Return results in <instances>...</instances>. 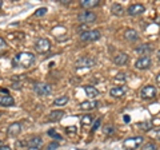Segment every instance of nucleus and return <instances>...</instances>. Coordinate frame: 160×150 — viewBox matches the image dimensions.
I'll list each match as a JSON object with an SVG mask.
<instances>
[{
    "instance_id": "nucleus-1",
    "label": "nucleus",
    "mask_w": 160,
    "mask_h": 150,
    "mask_svg": "<svg viewBox=\"0 0 160 150\" xmlns=\"http://www.w3.org/2000/svg\"><path fill=\"white\" fill-rule=\"evenodd\" d=\"M35 62V55L31 52H20L12 59V66L13 67H23L28 68L31 67Z\"/></svg>"
},
{
    "instance_id": "nucleus-2",
    "label": "nucleus",
    "mask_w": 160,
    "mask_h": 150,
    "mask_svg": "<svg viewBox=\"0 0 160 150\" xmlns=\"http://www.w3.org/2000/svg\"><path fill=\"white\" fill-rule=\"evenodd\" d=\"M144 141V138L143 137H132V138H127L126 141L123 142V149L124 150H136L140 145L143 143Z\"/></svg>"
},
{
    "instance_id": "nucleus-3",
    "label": "nucleus",
    "mask_w": 160,
    "mask_h": 150,
    "mask_svg": "<svg viewBox=\"0 0 160 150\" xmlns=\"http://www.w3.org/2000/svg\"><path fill=\"white\" fill-rule=\"evenodd\" d=\"M102 34L99 29H88V31H83L80 32V40L82 42H95L100 39Z\"/></svg>"
},
{
    "instance_id": "nucleus-4",
    "label": "nucleus",
    "mask_w": 160,
    "mask_h": 150,
    "mask_svg": "<svg viewBox=\"0 0 160 150\" xmlns=\"http://www.w3.org/2000/svg\"><path fill=\"white\" fill-rule=\"evenodd\" d=\"M95 64H96V61H95L93 58L91 56H83L76 61V63H75V66H76L78 68H91L93 67Z\"/></svg>"
},
{
    "instance_id": "nucleus-5",
    "label": "nucleus",
    "mask_w": 160,
    "mask_h": 150,
    "mask_svg": "<svg viewBox=\"0 0 160 150\" xmlns=\"http://www.w3.org/2000/svg\"><path fill=\"white\" fill-rule=\"evenodd\" d=\"M78 19H79L80 23L89 24V23H93L95 20H96V15H95L93 12H91V11H83V12H80L78 15Z\"/></svg>"
},
{
    "instance_id": "nucleus-6",
    "label": "nucleus",
    "mask_w": 160,
    "mask_h": 150,
    "mask_svg": "<svg viewBox=\"0 0 160 150\" xmlns=\"http://www.w3.org/2000/svg\"><path fill=\"white\" fill-rule=\"evenodd\" d=\"M35 50L39 52V54H46L51 50V42L48 39H39L35 44Z\"/></svg>"
},
{
    "instance_id": "nucleus-7",
    "label": "nucleus",
    "mask_w": 160,
    "mask_h": 150,
    "mask_svg": "<svg viewBox=\"0 0 160 150\" xmlns=\"http://www.w3.org/2000/svg\"><path fill=\"white\" fill-rule=\"evenodd\" d=\"M33 91L38 94V95H42V97H46V95H49L52 91V88L49 84L47 83H38V84H35V87H33Z\"/></svg>"
},
{
    "instance_id": "nucleus-8",
    "label": "nucleus",
    "mask_w": 160,
    "mask_h": 150,
    "mask_svg": "<svg viewBox=\"0 0 160 150\" xmlns=\"http://www.w3.org/2000/svg\"><path fill=\"white\" fill-rule=\"evenodd\" d=\"M140 97H142V99H146V101L153 99L155 97H156V87H153V86L143 87L142 91H140Z\"/></svg>"
},
{
    "instance_id": "nucleus-9",
    "label": "nucleus",
    "mask_w": 160,
    "mask_h": 150,
    "mask_svg": "<svg viewBox=\"0 0 160 150\" xmlns=\"http://www.w3.org/2000/svg\"><path fill=\"white\" fill-rule=\"evenodd\" d=\"M24 145L31 150H38V149L42 147L43 139H42V137H32L31 139H28V141L24 142Z\"/></svg>"
},
{
    "instance_id": "nucleus-10",
    "label": "nucleus",
    "mask_w": 160,
    "mask_h": 150,
    "mask_svg": "<svg viewBox=\"0 0 160 150\" xmlns=\"http://www.w3.org/2000/svg\"><path fill=\"white\" fill-rule=\"evenodd\" d=\"M144 12H146V8H144L143 4H132L127 9V13L129 16H138V15H142Z\"/></svg>"
},
{
    "instance_id": "nucleus-11",
    "label": "nucleus",
    "mask_w": 160,
    "mask_h": 150,
    "mask_svg": "<svg viewBox=\"0 0 160 150\" xmlns=\"http://www.w3.org/2000/svg\"><path fill=\"white\" fill-rule=\"evenodd\" d=\"M135 67L138 70H147V68L151 67V59H149V56L139 58L136 61V63H135Z\"/></svg>"
},
{
    "instance_id": "nucleus-12",
    "label": "nucleus",
    "mask_w": 160,
    "mask_h": 150,
    "mask_svg": "<svg viewBox=\"0 0 160 150\" xmlns=\"http://www.w3.org/2000/svg\"><path fill=\"white\" fill-rule=\"evenodd\" d=\"M98 104H99L98 101H95V99H89V101H84V102L80 103L79 109L83 110V111H91V110H95L98 107Z\"/></svg>"
},
{
    "instance_id": "nucleus-13",
    "label": "nucleus",
    "mask_w": 160,
    "mask_h": 150,
    "mask_svg": "<svg viewBox=\"0 0 160 150\" xmlns=\"http://www.w3.org/2000/svg\"><path fill=\"white\" fill-rule=\"evenodd\" d=\"M20 131H22V125H20L19 122L11 123L8 126V129H7V134L9 137H16V136L20 134Z\"/></svg>"
},
{
    "instance_id": "nucleus-14",
    "label": "nucleus",
    "mask_w": 160,
    "mask_h": 150,
    "mask_svg": "<svg viewBox=\"0 0 160 150\" xmlns=\"http://www.w3.org/2000/svg\"><path fill=\"white\" fill-rule=\"evenodd\" d=\"M13 104H15V99L9 94L0 93V106L8 107V106H13Z\"/></svg>"
},
{
    "instance_id": "nucleus-15",
    "label": "nucleus",
    "mask_w": 160,
    "mask_h": 150,
    "mask_svg": "<svg viewBox=\"0 0 160 150\" xmlns=\"http://www.w3.org/2000/svg\"><path fill=\"white\" fill-rule=\"evenodd\" d=\"M126 93H127V88L123 86H116L109 90V95L112 98H122L123 95H126Z\"/></svg>"
},
{
    "instance_id": "nucleus-16",
    "label": "nucleus",
    "mask_w": 160,
    "mask_h": 150,
    "mask_svg": "<svg viewBox=\"0 0 160 150\" xmlns=\"http://www.w3.org/2000/svg\"><path fill=\"white\" fill-rule=\"evenodd\" d=\"M63 117H64V111H63V110H53V111H51V113L48 114L47 119H48L49 122H58Z\"/></svg>"
},
{
    "instance_id": "nucleus-17",
    "label": "nucleus",
    "mask_w": 160,
    "mask_h": 150,
    "mask_svg": "<svg viewBox=\"0 0 160 150\" xmlns=\"http://www.w3.org/2000/svg\"><path fill=\"white\" fill-rule=\"evenodd\" d=\"M113 62H115V64H118V66H124V64L128 62V55L124 52H120L118 55H115Z\"/></svg>"
},
{
    "instance_id": "nucleus-18",
    "label": "nucleus",
    "mask_w": 160,
    "mask_h": 150,
    "mask_svg": "<svg viewBox=\"0 0 160 150\" xmlns=\"http://www.w3.org/2000/svg\"><path fill=\"white\" fill-rule=\"evenodd\" d=\"M152 47L149 46V44H142V46H139V47H136V50H135V51H136L139 55H148L149 52L152 51Z\"/></svg>"
},
{
    "instance_id": "nucleus-19",
    "label": "nucleus",
    "mask_w": 160,
    "mask_h": 150,
    "mask_svg": "<svg viewBox=\"0 0 160 150\" xmlns=\"http://www.w3.org/2000/svg\"><path fill=\"white\" fill-rule=\"evenodd\" d=\"M124 38H126L128 42H136L139 39L138 32L135 31V29H127L126 34H124Z\"/></svg>"
},
{
    "instance_id": "nucleus-20",
    "label": "nucleus",
    "mask_w": 160,
    "mask_h": 150,
    "mask_svg": "<svg viewBox=\"0 0 160 150\" xmlns=\"http://www.w3.org/2000/svg\"><path fill=\"white\" fill-rule=\"evenodd\" d=\"M111 13L115 15V16H122V15L124 13L123 6H120V4H118V3H113L112 7H111Z\"/></svg>"
},
{
    "instance_id": "nucleus-21",
    "label": "nucleus",
    "mask_w": 160,
    "mask_h": 150,
    "mask_svg": "<svg viewBox=\"0 0 160 150\" xmlns=\"http://www.w3.org/2000/svg\"><path fill=\"white\" fill-rule=\"evenodd\" d=\"M100 4V0H83L80 3V6L83 8H93V7H98Z\"/></svg>"
},
{
    "instance_id": "nucleus-22",
    "label": "nucleus",
    "mask_w": 160,
    "mask_h": 150,
    "mask_svg": "<svg viewBox=\"0 0 160 150\" xmlns=\"http://www.w3.org/2000/svg\"><path fill=\"white\" fill-rule=\"evenodd\" d=\"M84 91H86L88 98H96L99 95V91L92 86H84Z\"/></svg>"
},
{
    "instance_id": "nucleus-23",
    "label": "nucleus",
    "mask_w": 160,
    "mask_h": 150,
    "mask_svg": "<svg viewBox=\"0 0 160 150\" xmlns=\"http://www.w3.org/2000/svg\"><path fill=\"white\" fill-rule=\"evenodd\" d=\"M69 101V98L67 95H63V97H60V98H56L53 101V104L55 106H64V104H67Z\"/></svg>"
},
{
    "instance_id": "nucleus-24",
    "label": "nucleus",
    "mask_w": 160,
    "mask_h": 150,
    "mask_svg": "<svg viewBox=\"0 0 160 150\" xmlns=\"http://www.w3.org/2000/svg\"><path fill=\"white\" fill-rule=\"evenodd\" d=\"M139 127L143 130V131H149L152 129V122L149 121H144V122H140L139 123Z\"/></svg>"
},
{
    "instance_id": "nucleus-25",
    "label": "nucleus",
    "mask_w": 160,
    "mask_h": 150,
    "mask_svg": "<svg viewBox=\"0 0 160 150\" xmlns=\"http://www.w3.org/2000/svg\"><path fill=\"white\" fill-rule=\"evenodd\" d=\"M82 123L86 125V126H88V125H92L93 123V117L89 115V114H87V115H84L82 118Z\"/></svg>"
},
{
    "instance_id": "nucleus-26",
    "label": "nucleus",
    "mask_w": 160,
    "mask_h": 150,
    "mask_svg": "<svg viewBox=\"0 0 160 150\" xmlns=\"http://www.w3.org/2000/svg\"><path fill=\"white\" fill-rule=\"evenodd\" d=\"M48 136L52 137V138H55V139H63V137L60 136L58 131H55V129H49V130H48Z\"/></svg>"
},
{
    "instance_id": "nucleus-27",
    "label": "nucleus",
    "mask_w": 160,
    "mask_h": 150,
    "mask_svg": "<svg viewBox=\"0 0 160 150\" xmlns=\"http://www.w3.org/2000/svg\"><path fill=\"white\" fill-rule=\"evenodd\" d=\"M48 12V9L46 7H42V8H38L36 12H35V16H44Z\"/></svg>"
},
{
    "instance_id": "nucleus-28",
    "label": "nucleus",
    "mask_w": 160,
    "mask_h": 150,
    "mask_svg": "<svg viewBox=\"0 0 160 150\" xmlns=\"http://www.w3.org/2000/svg\"><path fill=\"white\" fill-rule=\"evenodd\" d=\"M113 81L115 82H122V83H124V82H126V75H124V74H118L116 75V77H115L113 78Z\"/></svg>"
},
{
    "instance_id": "nucleus-29",
    "label": "nucleus",
    "mask_w": 160,
    "mask_h": 150,
    "mask_svg": "<svg viewBox=\"0 0 160 150\" xmlns=\"http://www.w3.org/2000/svg\"><path fill=\"white\" fill-rule=\"evenodd\" d=\"M143 150H156V145H155V143H151V142H149V143H146V145L143 146Z\"/></svg>"
},
{
    "instance_id": "nucleus-30",
    "label": "nucleus",
    "mask_w": 160,
    "mask_h": 150,
    "mask_svg": "<svg viewBox=\"0 0 160 150\" xmlns=\"http://www.w3.org/2000/svg\"><path fill=\"white\" fill-rule=\"evenodd\" d=\"M104 133H106L107 136H111V134L115 133V127L113 126H106L104 127Z\"/></svg>"
},
{
    "instance_id": "nucleus-31",
    "label": "nucleus",
    "mask_w": 160,
    "mask_h": 150,
    "mask_svg": "<svg viewBox=\"0 0 160 150\" xmlns=\"http://www.w3.org/2000/svg\"><path fill=\"white\" fill-rule=\"evenodd\" d=\"M59 147V142H56V141H53V142H51L48 145V147H47V150H56Z\"/></svg>"
},
{
    "instance_id": "nucleus-32",
    "label": "nucleus",
    "mask_w": 160,
    "mask_h": 150,
    "mask_svg": "<svg viewBox=\"0 0 160 150\" xmlns=\"http://www.w3.org/2000/svg\"><path fill=\"white\" fill-rule=\"evenodd\" d=\"M100 123H102V119H96V121L93 122V126H92V131H96V130L99 129V126H100Z\"/></svg>"
},
{
    "instance_id": "nucleus-33",
    "label": "nucleus",
    "mask_w": 160,
    "mask_h": 150,
    "mask_svg": "<svg viewBox=\"0 0 160 150\" xmlns=\"http://www.w3.org/2000/svg\"><path fill=\"white\" fill-rule=\"evenodd\" d=\"M7 48V44H6V42H4V39L3 38H0V52L2 51H4V50Z\"/></svg>"
},
{
    "instance_id": "nucleus-34",
    "label": "nucleus",
    "mask_w": 160,
    "mask_h": 150,
    "mask_svg": "<svg viewBox=\"0 0 160 150\" xmlns=\"http://www.w3.org/2000/svg\"><path fill=\"white\" fill-rule=\"evenodd\" d=\"M129 121H131V118H129V115H124V122L128 123Z\"/></svg>"
},
{
    "instance_id": "nucleus-35",
    "label": "nucleus",
    "mask_w": 160,
    "mask_h": 150,
    "mask_svg": "<svg viewBox=\"0 0 160 150\" xmlns=\"http://www.w3.org/2000/svg\"><path fill=\"white\" fill-rule=\"evenodd\" d=\"M75 129H76V127H75V126H71V127H67V131H68V133H69V131H72V133H73V131H75Z\"/></svg>"
},
{
    "instance_id": "nucleus-36",
    "label": "nucleus",
    "mask_w": 160,
    "mask_h": 150,
    "mask_svg": "<svg viewBox=\"0 0 160 150\" xmlns=\"http://www.w3.org/2000/svg\"><path fill=\"white\" fill-rule=\"evenodd\" d=\"M0 150H11L9 146H0Z\"/></svg>"
},
{
    "instance_id": "nucleus-37",
    "label": "nucleus",
    "mask_w": 160,
    "mask_h": 150,
    "mask_svg": "<svg viewBox=\"0 0 160 150\" xmlns=\"http://www.w3.org/2000/svg\"><path fill=\"white\" fill-rule=\"evenodd\" d=\"M156 138L160 139V130H158V131H156Z\"/></svg>"
},
{
    "instance_id": "nucleus-38",
    "label": "nucleus",
    "mask_w": 160,
    "mask_h": 150,
    "mask_svg": "<svg viewBox=\"0 0 160 150\" xmlns=\"http://www.w3.org/2000/svg\"><path fill=\"white\" fill-rule=\"evenodd\" d=\"M156 81H158V83H160V74H159L158 77H156Z\"/></svg>"
},
{
    "instance_id": "nucleus-39",
    "label": "nucleus",
    "mask_w": 160,
    "mask_h": 150,
    "mask_svg": "<svg viewBox=\"0 0 160 150\" xmlns=\"http://www.w3.org/2000/svg\"><path fill=\"white\" fill-rule=\"evenodd\" d=\"M158 59H159V62H160V50L158 51Z\"/></svg>"
},
{
    "instance_id": "nucleus-40",
    "label": "nucleus",
    "mask_w": 160,
    "mask_h": 150,
    "mask_svg": "<svg viewBox=\"0 0 160 150\" xmlns=\"http://www.w3.org/2000/svg\"><path fill=\"white\" fill-rule=\"evenodd\" d=\"M2 4H3V2H2V0H0V8H2Z\"/></svg>"
},
{
    "instance_id": "nucleus-41",
    "label": "nucleus",
    "mask_w": 160,
    "mask_h": 150,
    "mask_svg": "<svg viewBox=\"0 0 160 150\" xmlns=\"http://www.w3.org/2000/svg\"><path fill=\"white\" fill-rule=\"evenodd\" d=\"M0 146H2V141H0Z\"/></svg>"
},
{
    "instance_id": "nucleus-42",
    "label": "nucleus",
    "mask_w": 160,
    "mask_h": 150,
    "mask_svg": "<svg viewBox=\"0 0 160 150\" xmlns=\"http://www.w3.org/2000/svg\"><path fill=\"white\" fill-rule=\"evenodd\" d=\"M0 115H2V114H0Z\"/></svg>"
}]
</instances>
